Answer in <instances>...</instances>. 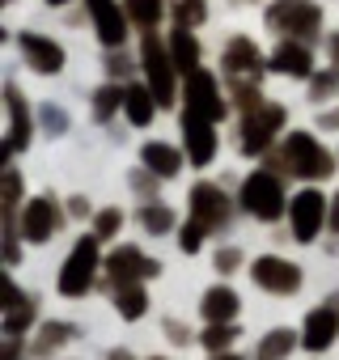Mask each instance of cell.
Here are the masks:
<instances>
[{"label": "cell", "instance_id": "10", "mask_svg": "<svg viewBox=\"0 0 339 360\" xmlns=\"http://www.w3.org/2000/svg\"><path fill=\"white\" fill-rule=\"evenodd\" d=\"M144 60H148V77H153V94H157V102H174V98H170V94H174V85H170V64H165L161 47L148 43V47H144Z\"/></svg>", "mask_w": 339, "mask_h": 360}, {"label": "cell", "instance_id": "30", "mask_svg": "<svg viewBox=\"0 0 339 360\" xmlns=\"http://www.w3.org/2000/svg\"><path fill=\"white\" fill-rule=\"evenodd\" d=\"M335 229H339V200H335Z\"/></svg>", "mask_w": 339, "mask_h": 360}, {"label": "cell", "instance_id": "25", "mask_svg": "<svg viewBox=\"0 0 339 360\" xmlns=\"http://www.w3.org/2000/svg\"><path fill=\"white\" fill-rule=\"evenodd\" d=\"M144 221H148V229H170V217H165L161 208H153V212H144Z\"/></svg>", "mask_w": 339, "mask_h": 360}, {"label": "cell", "instance_id": "19", "mask_svg": "<svg viewBox=\"0 0 339 360\" xmlns=\"http://www.w3.org/2000/svg\"><path fill=\"white\" fill-rule=\"evenodd\" d=\"M127 13H132L136 22L153 26V22L161 18V0H127Z\"/></svg>", "mask_w": 339, "mask_h": 360}, {"label": "cell", "instance_id": "27", "mask_svg": "<svg viewBox=\"0 0 339 360\" xmlns=\"http://www.w3.org/2000/svg\"><path fill=\"white\" fill-rule=\"evenodd\" d=\"M183 246H187V250H196V246H200V221L183 229Z\"/></svg>", "mask_w": 339, "mask_h": 360}, {"label": "cell", "instance_id": "28", "mask_svg": "<svg viewBox=\"0 0 339 360\" xmlns=\"http://www.w3.org/2000/svg\"><path fill=\"white\" fill-rule=\"evenodd\" d=\"M234 263H238V255H234V250H225V255H221V271H234Z\"/></svg>", "mask_w": 339, "mask_h": 360}, {"label": "cell", "instance_id": "17", "mask_svg": "<svg viewBox=\"0 0 339 360\" xmlns=\"http://www.w3.org/2000/svg\"><path fill=\"white\" fill-rule=\"evenodd\" d=\"M123 106H127V119H132V123H148V119H153V102H148L144 89H127Z\"/></svg>", "mask_w": 339, "mask_h": 360}, {"label": "cell", "instance_id": "21", "mask_svg": "<svg viewBox=\"0 0 339 360\" xmlns=\"http://www.w3.org/2000/svg\"><path fill=\"white\" fill-rule=\"evenodd\" d=\"M288 347H293V339H288V330H276V335H271V339H267V343L259 347V356H263V360H280V356H284Z\"/></svg>", "mask_w": 339, "mask_h": 360}, {"label": "cell", "instance_id": "26", "mask_svg": "<svg viewBox=\"0 0 339 360\" xmlns=\"http://www.w3.org/2000/svg\"><path fill=\"white\" fill-rule=\"evenodd\" d=\"M119 229V212H102L98 217V233H115Z\"/></svg>", "mask_w": 339, "mask_h": 360}, {"label": "cell", "instance_id": "32", "mask_svg": "<svg viewBox=\"0 0 339 360\" xmlns=\"http://www.w3.org/2000/svg\"><path fill=\"white\" fill-rule=\"evenodd\" d=\"M335 56H339V43H335Z\"/></svg>", "mask_w": 339, "mask_h": 360}, {"label": "cell", "instance_id": "5", "mask_svg": "<svg viewBox=\"0 0 339 360\" xmlns=\"http://www.w3.org/2000/svg\"><path fill=\"white\" fill-rule=\"evenodd\" d=\"M255 280H259L263 288L293 292L301 276H297V267H293V263H284V259H259V263H255Z\"/></svg>", "mask_w": 339, "mask_h": 360}, {"label": "cell", "instance_id": "7", "mask_svg": "<svg viewBox=\"0 0 339 360\" xmlns=\"http://www.w3.org/2000/svg\"><path fill=\"white\" fill-rule=\"evenodd\" d=\"M335 330H339V318H335L331 309H318V314H309V318H305V347H314V352L331 347Z\"/></svg>", "mask_w": 339, "mask_h": 360}, {"label": "cell", "instance_id": "31", "mask_svg": "<svg viewBox=\"0 0 339 360\" xmlns=\"http://www.w3.org/2000/svg\"><path fill=\"white\" fill-rule=\"evenodd\" d=\"M51 5H64V0H51Z\"/></svg>", "mask_w": 339, "mask_h": 360}, {"label": "cell", "instance_id": "4", "mask_svg": "<svg viewBox=\"0 0 339 360\" xmlns=\"http://www.w3.org/2000/svg\"><path fill=\"white\" fill-rule=\"evenodd\" d=\"M322 217H326V204H322L318 191H301V195L293 200V229H297L301 242H309V238L318 233Z\"/></svg>", "mask_w": 339, "mask_h": 360}, {"label": "cell", "instance_id": "24", "mask_svg": "<svg viewBox=\"0 0 339 360\" xmlns=\"http://www.w3.org/2000/svg\"><path fill=\"white\" fill-rule=\"evenodd\" d=\"M229 339H234V330H229V326H212V330L204 335V343H208V347H225Z\"/></svg>", "mask_w": 339, "mask_h": 360}, {"label": "cell", "instance_id": "3", "mask_svg": "<svg viewBox=\"0 0 339 360\" xmlns=\"http://www.w3.org/2000/svg\"><path fill=\"white\" fill-rule=\"evenodd\" d=\"M187 115H196V119H221L225 115V106H221V98H217V85H212V77L208 72H191V81H187Z\"/></svg>", "mask_w": 339, "mask_h": 360}, {"label": "cell", "instance_id": "2", "mask_svg": "<svg viewBox=\"0 0 339 360\" xmlns=\"http://www.w3.org/2000/svg\"><path fill=\"white\" fill-rule=\"evenodd\" d=\"M94 259H98V246H94V238H85V242L68 255L64 276H60V288H64V292H85V288H89V276H94Z\"/></svg>", "mask_w": 339, "mask_h": 360}, {"label": "cell", "instance_id": "18", "mask_svg": "<svg viewBox=\"0 0 339 360\" xmlns=\"http://www.w3.org/2000/svg\"><path fill=\"white\" fill-rule=\"evenodd\" d=\"M276 68H284V72H297V77H305V72H309V56H305L301 47H284V51H276Z\"/></svg>", "mask_w": 339, "mask_h": 360}, {"label": "cell", "instance_id": "20", "mask_svg": "<svg viewBox=\"0 0 339 360\" xmlns=\"http://www.w3.org/2000/svg\"><path fill=\"white\" fill-rule=\"evenodd\" d=\"M174 56H179V68L196 72V39L191 34H174Z\"/></svg>", "mask_w": 339, "mask_h": 360}, {"label": "cell", "instance_id": "29", "mask_svg": "<svg viewBox=\"0 0 339 360\" xmlns=\"http://www.w3.org/2000/svg\"><path fill=\"white\" fill-rule=\"evenodd\" d=\"M110 360H132V356H127V352H115V356H110Z\"/></svg>", "mask_w": 339, "mask_h": 360}, {"label": "cell", "instance_id": "33", "mask_svg": "<svg viewBox=\"0 0 339 360\" xmlns=\"http://www.w3.org/2000/svg\"><path fill=\"white\" fill-rule=\"evenodd\" d=\"M221 360H234V356H221Z\"/></svg>", "mask_w": 339, "mask_h": 360}, {"label": "cell", "instance_id": "8", "mask_svg": "<svg viewBox=\"0 0 339 360\" xmlns=\"http://www.w3.org/2000/svg\"><path fill=\"white\" fill-rule=\"evenodd\" d=\"M187 140H191V161H196V165H204V161L217 153V136H212L208 119L187 115Z\"/></svg>", "mask_w": 339, "mask_h": 360}, {"label": "cell", "instance_id": "1", "mask_svg": "<svg viewBox=\"0 0 339 360\" xmlns=\"http://www.w3.org/2000/svg\"><path fill=\"white\" fill-rule=\"evenodd\" d=\"M242 204L255 212V217H263V221H271V217H280V208H284V195H280V183L271 174H255L250 183H246V191H242Z\"/></svg>", "mask_w": 339, "mask_h": 360}, {"label": "cell", "instance_id": "23", "mask_svg": "<svg viewBox=\"0 0 339 360\" xmlns=\"http://www.w3.org/2000/svg\"><path fill=\"white\" fill-rule=\"evenodd\" d=\"M9 106H13V148H22V144H26V110H22V102H18V94L9 98Z\"/></svg>", "mask_w": 339, "mask_h": 360}, {"label": "cell", "instance_id": "13", "mask_svg": "<svg viewBox=\"0 0 339 360\" xmlns=\"http://www.w3.org/2000/svg\"><path fill=\"white\" fill-rule=\"evenodd\" d=\"M238 314V297L229 292V288H212L208 297H204V318L208 322H225V318H234Z\"/></svg>", "mask_w": 339, "mask_h": 360}, {"label": "cell", "instance_id": "22", "mask_svg": "<svg viewBox=\"0 0 339 360\" xmlns=\"http://www.w3.org/2000/svg\"><path fill=\"white\" fill-rule=\"evenodd\" d=\"M119 314H123V318H136V314H144V292H140V288H127V292L119 297Z\"/></svg>", "mask_w": 339, "mask_h": 360}, {"label": "cell", "instance_id": "12", "mask_svg": "<svg viewBox=\"0 0 339 360\" xmlns=\"http://www.w3.org/2000/svg\"><path fill=\"white\" fill-rule=\"evenodd\" d=\"M51 225H56V212H51V204H47V200H39V204H30V208H26L22 229H26V238H30V242L51 238Z\"/></svg>", "mask_w": 339, "mask_h": 360}, {"label": "cell", "instance_id": "11", "mask_svg": "<svg viewBox=\"0 0 339 360\" xmlns=\"http://www.w3.org/2000/svg\"><path fill=\"white\" fill-rule=\"evenodd\" d=\"M22 47L30 51V60H34V68H43V72H56V68L64 64V51H60L56 43H47V39H39V34H26V39H22Z\"/></svg>", "mask_w": 339, "mask_h": 360}, {"label": "cell", "instance_id": "14", "mask_svg": "<svg viewBox=\"0 0 339 360\" xmlns=\"http://www.w3.org/2000/svg\"><path fill=\"white\" fill-rule=\"evenodd\" d=\"M144 161L161 174V178H170V174H179V165H183V157L170 148V144H148L144 148Z\"/></svg>", "mask_w": 339, "mask_h": 360}, {"label": "cell", "instance_id": "15", "mask_svg": "<svg viewBox=\"0 0 339 360\" xmlns=\"http://www.w3.org/2000/svg\"><path fill=\"white\" fill-rule=\"evenodd\" d=\"M136 271H153V263L140 259V250H119V255L110 259V276H115V280H127V276H136Z\"/></svg>", "mask_w": 339, "mask_h": 360}, {"label": "cell", "instance_id": "6", "mask_svg": "<svg viewBox=\"0 0 339 360\" xmlns=\"http://www.w3.org/2000/svg\"><path fill=\"white\" fill-rule=\"evenodd\" d=\"M288 153H293V169H297V174H326V169H331L326 153H322L309 136H293V140H288Z\"/></svg>", "mask_w": 339, "mask_h": 360}, {"label": "cell", "instance_id": "9", "mask_svg": "<svg viewBox=\"0 0 339 360\" xmlns=\"http://www.w3.org/2000/svg\"><path fill=\"white\" fill-rule=\"evenodd\" d=\"M89 9H94V18H98V34H102V43H123V18H119V9L110 5V0H89Z\"/></svg>", "mask_w": 339, "mask_h": 360}, {"label": "cell", "instance_id": "16", "mask_svg": "<svg viewBox=\"0 0 339 360\" xmlns=\"http://www.w3.org/2000/svg\"><path fill=\"white\" fill-rule=\"evenodd\" d=\"M191 200H196V217L204 221V217H221L225 212V204H221V191L217 187H196L191 191Z\"/></svg>", "mask_w": 339, "mask_h": 360}]
</instances>
